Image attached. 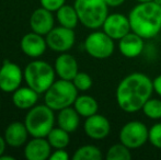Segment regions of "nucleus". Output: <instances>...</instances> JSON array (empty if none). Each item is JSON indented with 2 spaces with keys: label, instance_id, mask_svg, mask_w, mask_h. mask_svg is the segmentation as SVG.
I'll list each match as a JSON object with an SVG mask.
<instances>
[{
  "label": "nucleus",
  "instance_id": "1",
  "mask_svg": "<svg viewBox=\"0 0 161 160\" xmlns=\"http://www.w3.org/2000/svg\"><path fill=\"white\" fill-rule=\"evenodd\" d=\"M153 92V80L142 73H131L119 81L116 88L117 105L126 113H136L142 110L144 104Z\"/></svg>",
  "mask_w": 161,
  "mask_h": 160
},
{
  "label": "nucleus",
  "instance_id": "2",
  "mask_svg": "<svg viewBox=\"0 0 161 160\" xmlns=\"http://www.w3.org/2000/svg\"><path fill=\"white\" fill-rule=\"evenodd\" d=\"M131 31L144 40L157 36L161 31V4L155 1L139 2L128 14Z\"/></svg>",
  "mask_w": 161,
  "mask_h": 160
},
{
  "label": "nucleus",
  "instance_id": "3",
  "mask_svg": "<svg viewBox=\"0 0 161 160\" xmlns=\"http://www.w3.org/2000/svg\"><path fill=\"white\" fill-rule=\"evenodd\" d=\"M74 7L79 22L91 30L101 28L108 15V6L105 0H75Z\"/></svg>",
  "mask_w": 161,
  "mask_h": 160
},
{
  "label": "nucleus",
  "instance_id": "4",
  "mask_svg": "<svg viewBox=\"0 0 161 160\" xmlns=\"http://www.w3.org/2000/svg\"><path fill=\"white\" fill-rule=\"evenodd\" d=\"M78 97V89L70 80L59 79L54 83L44 93L45 104L54 111H60L65 108L74 105Z\"/></svg>",
  "mask_w": 161,
  "mask_h": 160
},
{
  "label": "nucleus",
  "instance_id": "5",
  "mask_svg": "<svg viewBox=\"0 0 161 160\" xmlns=\"http://www.w3.org/2000/svg\"><path fill=\"white\" fill-rule=\"evenodd\" d=\"M24 80L26 85L37 93H45L55 81V69L44 60H33L24 69Z\"/></svg>",
  "mask_w": 161,
  "mask_h": 160
},
{
  "label": "nucleus",
  "instance_id": "6",
  "mask_svg": "<svg viewBox=\"0 0 161 160\" xmlns=\"http://www.w3.org/2000/svg\"><path fill=\"white\" fill-rule=\"evenodd\" d=\"M55 115L54 110L46 104L34 105L25 116V124L29 134L32 137H47L54 128Z\"/></svg>",
  "mask_w": 161,
  "mask_h": 160
},
{
  "label": "nucleus",
  "instance_id": "7",
  "mask_svg": "<svg viewBox=\"0 0 161 160\" xmlns=\"http://www.w3.org/2000/svg\"><path fill=\"white\" fill-rule=\"evenodd\" d=\"M85 49L96 59H106L114 53V40L104 31H94L86 37Z\"/></svg>",
  "mask_w": 161,
  "mask_h": 160
},
{
  "label": "nucleus",
  "instance_id": "8",
  "mask_svg": "<svg viewBox=\"0 0 161 160\" xmlns=\"http://www.w3.org/2000/svg\"><path fill=\"white\" fill-rule=\"evenodd\" d=\"M149 130L140 121L127 122L119 130V141L129 149H137L147 143Z\"/></svg>",
  "mask_w": 161,
  "mask_h": 160
},
{
  "label": "nucleus",
  "instance_id": "9",
  "mask_svg": "<svg viewBox=\"0 0 161 160\" xmlns=\"http://www.w3.org/2000/svg\"><path fill=\"white\" fill-rule=\"evenodd\" d=\"M45 36H46L45 39H46L47 47L58 53H66L71 49L76 41L74 29H68L62 25L53 28L51 32Z\"/></svg>",
  "mask_w": 161,
  "mask_h": 160
},
{
  "label": "nucleus",
  "instance_id": "10",
  "mask_svg": "<svg viewBox=\"0 0 161 160\" xmlns=\"http://www.w3.org/2000/svg\"><path fill=\"white\" fill-rule=\"evenodd\" d=\"M23 77L24 75L19 65L10 60H4L0 67V90L12 93L20 87Z\"/></svg>",
  "mask_w": 161,
  "mask_h": 160
},
{
  "label": "nucleus",
  "instance_id": "11",
  "mask_svg": "<svg viewBox=\"0 0 161 160\" xmlns=\"http://www.w3.org/2000/svg\"><path fill=\"white\" fill-rule=\"evenodd\" d=\"M102 29L114 41H119L131 31L128 17L122 14V13L108 14L102 25Z\"/></svg>",
  "mask_w": 161,
  "mask_h": 160
},
{
  "label": "nucleus",
  "instance_id": "12",
  "mask_svg": "<svg viewBox=\"0 0 161 160\" xmlns=\"http://www.w3.org/2000/svg\"><path fill=\"white\" fill-rule=\"evenodd\" d=\"M83 130L88 137L94 141H101L108 136L111 132L110 121L101 114H93L86 119Z\"/></svg>",
  "mask_w": 161,
  "mask_h": 160
},
{
  "label": "nucleus",
  "instance_id": "13",
  "mask_svg": "<svg viewBox=\"0 0 161 160\" xmlns=\"http://www.w3.org/2000/svg\"><path fill=\"white\" fill-rule=\"evenodd\" d=\"M54 22L55 21L52 11L43 7L34 10L30 18V26L32 31L43 36L51 32L54 28Z\"/></svg>",
  "mask_w": 161,
  "mask_h": 160
},
{
  "label": "nucleus",
  "instance_id": "14",
  "mask_svg": "<svg viewBox=\"0 0 161 160\" xmlns=\"http://www.w3.org/2000/svg\"><path fill=\"white\" fill-rule=\"evenodd\" d=\"M21 51L26 56L32 58H37L45 53L47 47L46 39L43 37V35L37 34L35 32H31L25 34L21 39L20 42Z\"/></svg>",
  "mask_w": 161,
  "mask_h": 160
},
{
  "label": "nucleus",
  "instance_id": "15",
  "mask_svg": "<svg viewBox=\"0 0 161 160\" xmlns=\"http://www.w3.org/2000/svg\"><path fill=\"white\" fill-rule=\"evenodd\" d=\"M145 42L140 35L130 31L119 41V53L126 58H136L142 53Z\"/></svg>",
  "mask_w": 161,
  "mask_h": 160
},
{
  "label": "nucleus",
  "instance_id": "16",
  "mask_svg": "<svg viewBox=\"0 0 161 160\" xmlns=\"http://www.w3.org/2000/svg\"><path fill=\"white\" fill-rule=\"evenodd\" d=\"M54 69L59 79L70 81H72L75 76L79 73L77 59L72 55L67 53H62L56 58Z\"/></svg>",
  "mask_w": 161,
  "mask_h": 160
},
{
  "label": "nucleus",
  "instance_id": "17",
  "mask_svg": "<svg viewBox=\"0 0 161 160\" xmlns=\"http://www.w3.org/2000/svg\"><path fill=\"white\" fill-rule=\"evenodd\" d=\"M51 144L45 137H33L25 145L24 156L28 160H46L51 157Z\"/></svg>",
  "mask_w": 161,
  "mask_h": 160
},
{
  "label": "nucleus",
  "instance_id": "18",
  "mask_svg": "<svg viewBox=\"0 0 161 160\" xmlns=\"http://www.w3.org/2000/svg\"><path fill=\"white\" fill-rule=\"evenodd\" d=\"M28 128L22 122H12L7 126L4 130V139L7 145L11 147H21L24 145L29 136Z\"/></svg>",
  "mask_w": 161,
  "mask_h": 160
},
{
  "label": "nucleus",
  "instance_id": "19",
  "mask_svg": "<svg viewBox=\"0 0 161 160\" xmlns=\"http://www.w3.org/2000/svg\"><path fill=\"white\" fill-rule=\"evenodd\" d=\"M38 94L31 87H19L12 92V102L20 110H30L36 104Z\"/></svg>",
  "mask_w": 161,
  "mask_h": 160
},
{
  "label": "nucleus",
  "instance_id": "20",
  "mask_svg": "<svg viewBox=\"0 0 161 160\" xmlns=\"http://www.w3.org/2000/svg\"><path fill=\"white\" fill-rule=\"evenodd\" d=\"M57 124L60 128L72 133L79 127L80 124V115L75 108L68 107L60 110L57 115Z\"/></svg>",
  "mask_w": 161,
  "mask_h": 160
},
{
  "label": "nucleus",
  "instance_id": "21",
  "mask_svg": "<svg viewBox=\"0 0 161 160\" xmlns=\"http://www.w3.org/2000/svg\"><path fill=\"white\" fill-rule=\"evenodd\" d=\"M74 108L79 113V115L87 119L97 113L99 104H97V101L93 97L88 96V94H82V96L77 97L76 101L74 103Z\"/></svg>",
  "mask_w": 161,
  "mask_h": 160
},
{
  "label": "nucleus",
  "instance_id": "22",
  "mask_svg": "<svg viewBox=\"0 0 161 160\" xmlns=\"http://www.w3.org/2000/svg\"><path fill=\"white\" fill-rule=\"evenodd\" d=\"M56 18L62 26L68 29H75L79 22V18L74 6L64 4L56 11Z\"/></svg>",
  "mask_w": 161,
  "mask_h": 160
},
{
  "label": "nucleus",
  "instance_id": "23",
  "mask_svg": "<svg viewBox=\"0 0 161 160\" xmlns=\"http://www.w3.org/2000/svg\"><path fill=\"white\" fill-rule=\"evenodd\" d=\"M47 141L51 144V146L55 149H62L66 148L69 145L70 137L69 133L67 130L60 128L59 126L56 128H53L47 135Z\"/></svg>",
  "mask_w": 161,
  "mask_h": 160
},
{
  "label": "nucleus",
  "instance_id": "24",
  "mask_svg": "<svg viewBox=\"0 0 161 160\" xmlns=\"http://www.w3.org/2000/svg\"><path fill=\"white\" fill-rule=\"evenodd\" d=\"M102 158H103L102 152L94 145L81 146L75 152L72 156L74 160H101Z\"/></svg>",
  "mask_w": 161,
  "mask_h": 160
},
{
  "label": "nucleus",
  "instance_id": "25",
  "mask_svg": "<svg viewBox=\"0 0 161 160\" xmlns=\"http://www.w3.org/2000/svg\"><path fill=\"white\" fill-rule=\"evenodd\" d=\"M106 159L108 160H130L131 159L130 149L119 141V144H114V145H112L108 148V152H106Z\"/></svg>",
  "mask_w": 161,
  "mask_h": 160
},
{
  "label": "nucleus",
  "instance_id": "26",
  "mask_svg": "<svg viewBox=\"0 0 161 160\" xmlns=\"http://www.w3.org/2000/svg\"><path fill=\"white\" fill-rule=\"evenodd\" d=\"M144 114L150 120H160L161 119V100L150 98L142 107Z\"/></svg>",
  "mask_w": 161,
  "mask_h": 160
},
{
  "label": "nucleus",
  "instance_id": "27",
  "mask_svg": "<svg viewBox=\"0 0 161 160\" xmlns=\"http://www.w3.org/2000/svg\"><path fill=\"white\" fill-rule=\"evenodd\" d=\"M75 87L78 89V91H88L90 88L92 87V78L90 77V75H88L87 73H80L79 71L75 78L72 79Z\"/></svg>",
  "mask_w": 161,
  "mask_h": 160
},
{
  "label": "nucleus",
  "instance_id": "28",
  "mask_svg": "<svg viewBox=\"0 0 161 160\" xmlns=\"http://www.w3.org/2000/svg\"><path fill=\"white\" fill-rule=\"evenodd\" d=\"M148 141L153 147L161 149V123H156L149 128Z\"/></svg>",
  "mask_w": 161,
  "mask_h": 160
},
{
  "label": "nucleus",
  "instance_id": "29",
  "mask_svg": "<svg viewBox=\"0 0 161 160\" xmlns=\"http://www.w3.org/2000/svg\"><path fill=\"white\" fill-rule=\"evenodd\" d=\"M41 6L49 11H57L65 4L66 0H40Z\"/></svg>",
  "mask_w": 161,
  "mask_h": 160
},
{
  "label": "nucleus",
  "instance_id": "30",
  "mask_svg": "<svg viewBox=\"0 0 161 160\" xmlns=\"http://www.w3.org/2000/svg\"><path fill=\"white\" fill-rule=\"evenodd\" d=\"M49 159L51 160H68L69 159V155H68V152L65 150V148H62V149H56L53 154H51Z\"/></svg>",
  "mask_w": 161,
  "mask_h": 160
},
{
  "label": "nucleus",
  "instance_id": "31",
  "mask_svg": "<svg viewBox=\"0 0 161 160\" xmlns=\"http://www.w3.org/2000/svg\"><path fill=\"white\" fill-rule=\"evenodd\" d=\"M153 91L161 97V75L157 76L155 79L153 80Z\"/></svg>",
  "mask_w": 161,
  "mask_h": 160
},
{
  "label": "nucleus",
  "instance_id": "32",
  "mask_svg": "<svg viewBox=\"0 0 161 160\" xmlns=\"http://www.w3.org/2000/svg\"><path fill=\"white\" fill-rule=\"evenodd\" d=\"M105 2L108 3V7H112V8H116L119 7L125 2V0H105Z\"/></svg>",
  "mask_w": 161,
  "mask_h": 160
},
{
  "label": "nucleus",
  "instance_id": "33",
  "mask_svg": "<svg viewBox=\"0 0 161 160\" xmlns=\"http://www.w3.org/2000/svg\"><path fill=\"white\" fill-rule=\"evenodd\" d=\"M6 145H7V141L4 139V137L0 136V156L3 155L4 150H6Z\"/></svg>",
  "mask_w": 161,
  "mask_h": 160
},
{
  "label": "nucleus",
  "instance_id": "34",
  "mask_svg": "<svg viewBox=\"0 0 161 160\" xmlns=\"http://www.w3.org/2000/svg\"><path fill=\"white\" fill-rule=\"evenodd\" d=\"M0 160H14V158L11 156H4V155H1V156H0Z\"/></svg>",
  "mask_w": 161,
  "mask_h": 160
},
{
  "label": "nucleus",
  "instance_id": "35",
  "mask_svg": "<svg viewBox=\"0 0 161 160\" xmlns=\"http://www.w3.org/2000/svg\"><path fill=\"white\" fill-rule=\"evenodd\" d=\"M137 2H149V1H153V0H135Z\"/></svg>",
  "mask_w": 161,
  "mask_h": 160
},
{
  "label": "nucleus",
  "instance_id": "36",
  "mask_svg": "<svg viewBox=\"0 0 161 160\" xmlns=\"http://www.w3.org/2000/svg\"><path fill=\"white\" fill-rule=\"evenodd\" d=\"M155 2H157L158 4H161V0H153Z\"/></svg>",
  "mask_w": 161,
  "mask_h": 160
}]
</instances>
